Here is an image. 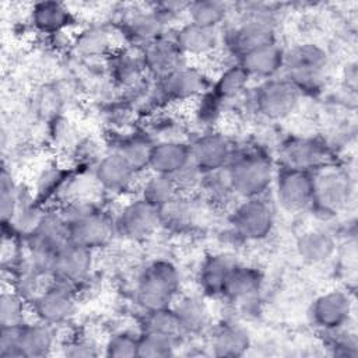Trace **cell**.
Masks as SVG:
<instances>
[{
    "mask_svg": "<svg viewBox=\"0 0 358 358\" xmlns=\"http://www.w3.org/2000/svg\"><path fill=\"white\" fill-rule=\"evenodd\" d=\"M67 225L69 239L91 250L106 246L115 236L113 214L91 197H71L56 210Z\"/></svg>",
    "mask_w": 358,
    "mask_h": 358,
    "instance_id": "6da1fadb",
    "label": "cell"
},
{
    "mask_svg": "<svg viewBox=\"0 0 358 358\" xmlns=\"http://www.w3.org/2000/svg\"><path fill=\"white\" fill-rule=\"evenodd\" d=\"M225 168L234 194L239 199L266 196L273 186L275 169L271 158L260 148H234Z\"/></svg>",
    "mask_w": 358,
    "mask_h": 358,
    "instance_id": "7a4b0ae2",
    "label": "cell"
},
{
    "mask_svg": "<svg viewBox=\"0 0 358 358\" xmlns=\"http://www.w3.org/2000/svg\"><path fill=\"white\" fill-rule=\"evenodd\" d=\"M274 42H277L275 13L260 4L243 11L239 21L222 34V45L236 60L250 50Z\"/></svg>",
    "mask_w": 358,
    "mask_h": 358,
    "instance_id": "3957f363",
    "label": "cell"
},
{
    "mask_svg": "<svg viewBox=\"0 0 358 358\" xmlns=\"http://www.w3.org/2000/svg\"><path fill=\"white\" fill-rule=\"evenodd\" d=\"M180 273L173 262L152 260L136 280L134 301L143 312L171 306L180 294Z\"/></svg>",
    "mask_w": 358,
    "mask_h": 358,
    "instance_id": "277c9868",
    "label": "cell"
},
{
    "mask_svg": "<svg viewBox=\"0 0 358 358\" xmlns=\"http://www.w3.org/2000/svg\"><path fill=\"white\" fill-rule=\"evenodd\" d=\"M329 67L326 50L313 43L303 42L284 50L282 73L301 94H312L320 90Z\"/></svg>",
    "mask_w": 358,
    "mask_h": 358,
    "instance_id": "5b68a950",
    "label": "cell"
},
{
    "mask_svg": "<svg viewBox=\"0 0 358 358\" xmlns=\"http://www.w3.org/2000/svg\"><path fill=\"white\" fill-rule=\"evenodd\" d=\"M354 194V180L337 166H320L313 172V199L310 210L322 220L336 217L347 208Z\"/></svg>",
    "mask_w": 358,
    "mask_h": 358,
    "instance_id": "8992f818",
    "label": "cell"
},
{
    "mask_svg": "<svg viewBox=\"0 0 358 358\" xmlns=\"http://www.w3.org/2000/svg\"><path fill=\"white\" fill-rule=\"evenodd\" d=\"M274 222V207L266 196L241 199L229 214L232 234L245 242L266 239L271 234Z\"/></svg>",
    "mask_w": 358,
    "mask_h": 358,
    "instance_id": "52a82bcc",
    "label": "cell"
},
{
    "mask_svg": "<svg viewBox=\"0 0 358 358\" xmlns=\"http://www.w3.org/2000/svg\"><path fill=\"white\" fill-rule=\"evenodd\" d=\"M78 309V287L57 278L29 303L34 319L42 320L52 326H60L70 322Z\"/></svg>",
    "mask_w": 358,
    "mask_h": 358,
    "instance_id": "ba28073f",
    "label": "cell"
},
{
    "mask_svg": "<svg viewBox=\"0 0 358 358\" xmlns=\"http://www.w3.org/2000/svg\"><path fill=\"white\" fill-rule=\"evenodd\" d=\"M213 85L208 74L190 64H185L161 80H155L152 96L161 102L196 101Z\"/></svg>",
    "mask_w": 358,
    "mask_h": 358,
    "instance_id": "9c48e42d",
    "label": "cell"
},
{
    "mask_svg": "<svg viewBox=\"0 0 358 358\" xmlns=\"http://www.w3.org/2000/svg\"><path fill=\"white\" fill-rule=\"evenodd\" d=\"M302 94L284 77L262 81L253 94L256 112L267 120L289 117L299 106Z\"/></svg>",
    "mask_w": 358,
    "mask_h": 358,
    "instance_id": "30bf717a",
    "label": "cell"
},
{
    "mask_svg": "<svg viewBox=\"0 0 358 358\" xmlns=\"http://www.w3.org/2000/svg\"><path fill=\"white\" fill-rule=\"evenodd\" d=\"M274 196L287 213L308 210L313 199V172L282 166L274 173Z\"/></svg>",
    "mask_w": 358,
    "mask_h": 358,
    "instance_id": "8fae6325",
    "label": "cell"
},
{
    "mask_svg": "<svg viewBox=\"0 0 358 358\" xmlns=\"http://www.w3.org/2000/svg\"><path fill=\"white\" fill-rule=\"evenodd\" d=\"M113 224L115 235L133 242L145 241L161 228L158 208L140 196L124 203L113 214Z\"/></svg>",
    "mask_w": 358,
    "mask_h": 358,
    "instance_id": "7c38bea8",
    "label": "cell"
},
{
    "mask_svg": "<svg viewBox=\"0 0 358 358\" xmlns=\"http://www.w3.org/2000/svg\"><path fill=\"white\" fill-rule=\"evenodd\" d=\"M119 31L130 43L129 46L143 49L165 36L169 31V24L151 4L145 8L126 11L119 21Z\"/></svg>",
    "mask_w": 358,
    "mask_h": 358,
    "instance_id": "4fadbf2b",
    "label": "cell"
},
{
    "mask_svg": "<svg viewBox=\"0 0 358 358\" xmlns=\"http://www.w3.org/2000/svg\"><path fill=\"white\" fill-rule=\"evenodd\" d=\"M312 323L323 333L345 327L352 315V298L343 289H330L315 298L310 306Z\"/></svg>",
    "mask_w": 358,
    "mask_h": 358,
    "instance_id": "5bb4252c",
    "label": "cell"
},
{
    "mask_svg": "<svg viewBox=\"0 0 358 358\" xmlns=\"http://www.w3.org/2000/svg\"><path fill=\"white\" fill-rule=\"evenodd\" d=\"M94 267V250L69 241L53 257L52 277L76 287L85 282Z\"/></svg>",
    "mask_w": 358,
    "mask_h": 358,
    "instance_id": "9a60e30c",
    "label": "cell"
},
{
    "mask_svg": "<svg viewBox=\"0 0 358 358\" xmlns=\"http://www.w3.org/2000/svg\"><path fill=\"white\" fill-rule=\"evenodd\" d=\"M134 168L116 151L103 154L94 165L95 185L109 193H122L130 189L137 178Z\"/></svg>",
    "mask_w": 358,
    "mask_h": 358,
    "instance_id": "2e32d148",
    "label": "cell"
},
{
    "mask_svg": "<svg viewBox=\"0 0 358 358\" xmlns=\"http://www.w3.org/2000/svg\"><path fill=\"white\" fill-rule=\"evenodd\" d=\"M145 73L155 80H161L187 63V57L180 52L172 34L140 49Z\"/></svg>",
    "mask_w": 358,
    "mask_h": 358,
    "instance_id": "e0dca14e",
    "label": "cell"
},
{
    "mask_svg": "<svg viewBox=\"0 0 358 358\" xmlns=\"http://www.w3.org/2000/svg\"><path fill=\"white\" fill-rule=\"evenodd\" d=\"M234 148L227 136L210 131L190 143V159L203 173L215 171L227 166Z\"/></svg>",
    "mask_w": 358,
    "mask_h": 358,
    "instance_id": "ac0fdd59",
    "label": "cell"
},
{
    "mask_svg": "<svg viewBox=\"0 0 358 358\" xmlns=\"http://www.w3.org/2000/svg\"><path fill=\"white\" fill-rule=\"evenodd\" d=\"M171 306L183 337L200 336L211 327L213 316L203 294H179Z\"/></svg>",
    "mask_w": 358,
    "mask_h": 358,
    "instance_id": "d6986e66",
    "label": "cell"
},
{
    "mask_svg": "<svg viewBox=\"0 0 358 358\" xmlns=\"http://www.w3.org/2000/svg\"><path fill=\"white\" fill-rule=\"evenodd\" d=\"M29 22L35 32L52 38L70 31L76 25V17L64 3L38 1L29 10Z\"/></svg>",
    "mask_w": 358,
    "mask_h": 358,
    "instance_id": "ffe728a7",
    "label": "cell"
},
{
    "mask_svg": "<svg viewBox=\"0 0 358 358\" xmlns=\"http://www.w3.org/2000/svg\"><path fill=\"white\" fill-rule=\"evenodd\" d=\"M172 36L186 57L208 56L222 45L221 28H206L189 21L176 28Z\"/></svg>",
    "mask_w": 358,
    "mask_h": 358,
    "instance_id": "44dd1931",
    "label": "cell"
},
{
    "mask_svg": "<svg viewBox=\"0 0 358 358\" xmlns=\"http://www.w3.org/2000/svg\"><path fill=\"white\" fill-rule=\"evenodd\" d=\"M105 69L116 85L126 88L137 85L147 74L140 49L131 46L115 48L105 59Z\"/></svg>",
    "mask_w": 358,
    "mask_h": 358,
    "instance_id": "7402d4cb",
    "label": "cell"
},
{
    "mask_svg": "<svg viewBox=\"0 0 358 358\" xmlns=\"http://www.w3.org/2000/svg\"><path fill=\"white\" fill-rule=\"evenodd\" d=\"M282 166L316 171L324 165V145L309 137H288L280 147Z\"/></svg>",
    "mask_w": 358,
    "mask_h": 358,
    "instance_id": "603a6c76",
    "label": "cell"
},
{
    "mask_svg": "<svg viewBox=\"0 0 358 358\" xmlns=\"http://www.w3.org/2000/svg\"><path fill=\"white\" fill-rule=\"evenodd\" d=\"M56 326L34 319L18 327V347L21 358H43L56 347Z\"/></svg>",
    "mask_w": 358,
    "mask_h": 358,
    "instance_id": "cb8c5ba5",
    "label": "cell"
},
{
    "mask_svg": "<svg viewBox=\"0 0 358 358\" xmlns=\"http://www.w3.org/2000/svg\"><path fill=\"white\" fill-rule=\"evenodd\" d=\"M250 334L238 322L227 320L215 326L210 338V350L214 357L238 358L250 348Z\"/></svg>",
    "mask_w": 358,
    "mask_h": 358,
    "instance_id": "d4e9b609",
    "label": "cell"
},
{
    "mask_svg": "<svg viewBox=\"0 0 358 358\" xmlns=\"http://www.w3.org/2000/svg\"><path fill=\"white\" fill-rule=\"evenodd\" d=\"M190 162V144L180 138H161L154 143L148 172L171 176Z\"/></svg>",
    "mask_w": 358,
    "mask_h": 358,
    "instance_id": "484cf974",
    "label": "cell"
},
{
    "mask_svg": "<svg viewBox=\"0 0 358 358\" xmlns=\"http://www.w3.org/2000/svg\"><path fill=\"white\" fill-rule=\"evenodd\" d=\"M250 76V78L270 80L282 71L284 49L277 43H268L248 52L236 60Z\"/></svg>",
    "mask_w": 358,
    "mask_h": 358,
    "instance_id": "4316f807",
    "label": "cell"
},
{
    "mask_svg": "<svg viewBox=\"0 0 358 358\" xmlns=\"http://www.w3.org/2000/svg\"><path fill=\"white\" fill-rule=\"evenodd\" d=\"M262 285L263 274L260 270L236 262L225 280L221 298L235 303L246 302L259 294Z\"/></svg>",
    "mask_w": 358,
    "mask_h": 358,
    "instance_id": "83f0119b",
    "label": "cell"
},
{
    "mask_svg": "<svg viewBox=\"0 0 358 358\" xmlns=\"http://www.w3.org/2000/svg\"><path fill=\"white\" fill-rule=\"evenodd\" d=\"M199 213L193 196L178 194L158 208L159 225L171 232H187L197 224Z\"/></svg>",
    "mask_w": 358,
    "mask_h": 358,
    "instance_id": "f1b7e54d",
    "label": "cell"
},
{
    "mask_svg": "<svg viewBox=\"0 0 358 358\" xmlns=\"http://www.w3.org/2000/svg\"><path fill=\"white\" fill-rule=\"evenodd\" d=\"M236 260L228 253H211L204 257L199 270L201 294L208 298H221L225 280Z\"/></svg>",
    "mask_w": 358,
    "mask_h": 358,
    "instance_id": "f546056e",
    "label": "cell"
},
{
    "mask_svg": "<svg viewBox=\"0 0 358 358\" xmlns=\"http://www.w3.org/2000/svg\"><path fill=\"white\" fill-rule=\"evenodd\" d=\"M74 50L87 59H106L116 48L113 45V34L103 25H90L77 32L71 39Z\"/></svg>",
    "mask_w": 358,
    "mask_h": 358,
    "instance_id": "4dcf8cb0",
    "label": "cell"
},
{
    "mask_svg": "<svg viewBox=\"0 0 358 358\" xmlns=\"http://www.w3.org/2000/svg\"><path fill=\"white\" fill-rule=\"evenodd\" d=\"M337 248L336 238L326 229H309L296 239L299 257L309 264H320L333 257Z\"/></svg>",
    "mask_w": 358,
    "mask_h": 358,
    "instance_id": "1f68e13d",
    "label": "cell"
},
{
    "mask_svg": "<svg viewBox=\"0 0 358 358\" xmlns=\"http://www.w3.org/2000/svg\"><path fill=\"white\" fill-rule=\"evenodd\" d=\"M71 173L64 166L46 165L36 175L35 183L32 186V194L42 206H46L50 200L62 196L67 189Z\"/></svg>",
    "mask_w": 358,
    "mask_h": 358,
    "instance_id": "d6a6232c",
    "label": "cell"
},
{
    "mask_svg": "<svg viewBox=\"0 0 358 358\" xmlns=\"http://www.w3.org/2000/svg\"><path fill=\"white\" fill-rule=\"evenodd\" d=\"M154 143L147 134H127L116 141L112 151L119 152L137 173H141L148 171Z\"/></svg>",
    "mask_w": 358,
    "mask_h": 358,
    "instance_id": "836d02e7",
    "label": "cell"
},
{
    "mask_svg": "<svg viewBox=\"0 0 358 358\" xmlns=\"http://www.w3.org/2000/svg\"><path fill=\"white\" fill-rule=\"evenodd\" d=\"M250 81V76L236 62L229 64L220 73L215 81H213L211 90L221 101L227 102L242 95L248 90Z\"/></svg>",
    "mask_w": 358,
    "mask_h": 358,
    "instance_id": "e575fe53",
    "label": "cell"
},
{
    "mask_svg": "<svg viewBox=\"0 0 358 358\" xmlns=\"http://www.w3.org/2000/svg\"><path fill=\"white\" fill-rule=\"evenodd\" d=\"M228 14L229 6L218 0L189 1L186 10V17L189 22L206 28H221Z\"/></svg>",
    "mask_w": 358,
    "mask_h": 358,
    "instance_id": "d590c367",
    "label": "cell"
},
{
    "mask_svg": "<svg viewBox=\"0 0 358 358\" xmlns=\"http://www.w3.org/2000/svg\"><path fill=\"white\" fill-rule=\"evenodd\" d=\"M180 336H169L150 331H140L137 357L143 358H168L176 354L182 344Z\"/></svg>",
    "mask_w": 358,
    "mask_h": 358,
    "instance_id": "8d00e7d4",
    "label": "cell"
},
{
    "mask_svg": "<svg viewBox=\"0 0 358 358\" xmlns=\"http://www.w3.org/2000/svg\"><path fill=\"white\" fill-rule=\"evenodd\" d=\"M138 196L143 197L150 204H152L154 207L159 208L169 200H172L175 196H178V192L169 176L150 172L141 183Z\"/></svg>",
    "mask_w": 358,
    "mask_h": 358,
    "instance_id": "74e56055",
    "label": "cell"
},
{
    "mask_svg": "<svg viewBox=\"0 0 358 358\" xmlns=\"http://www.w3.org/2000/svg\"><path fill=\"white\" fill-rule=\"evenodd\" d=\"M29 303L13 288L0 295V327L21 326L28 320Z\"/></svg>",
    "mask_w": 358,
    "mask_h": 358,
    "instance_id": "f35d334b",
    "label": "cell"
},
{
    "mask_svg": "<svg viewBox=\"0 0 358 358\" xmlns=\"http://www.w3.org/2000/svg\"><path fill=\"white\" fill-rule=\"evenodd\" d=\"M140 331H150V333H159V334H169V336H180L179 323L172 306L147 310L143 315Z\"/></svg>",
    "mask_w": 358,
    "mask_h": 358,
    "instance_id": "ab89813d",
    "label": "cell"
},
{
    "mask_svg": "<svg viewBox=\"0 0 358 358\" xmlns=\"http://www.w3.org/2000/svg\"><path fill=\"white\" fill-rule=\"evenodd\" d=\"M27 187L21 186L14 180L11 172L6 168L1 171L0 176V215L1 224H7L14 215L20 200L22 199Z\"/></svg>",
    "mask_w": 358,
    "mask_h": 358,
    "instance_id": "60d3db41",
    "label": "cell"
},
{
    "mask_svg": "<svg viewBox=\"0 0 358 358\" xmlns=\"http://www.w3.org/2000/svg\"><path fill=\"white\" fill-rule=\"evenodd\" d=\"M200 192H203L210 201L221 203L229 200L234 194L231 180L227 168H220L215 171L204 172L201 179Z\"/></svg>",
    "mask_w": 358,
    "mask_h": 358,
    "instance_id": "b9f144b4",
    "label": "cell"
},
{
    "mask_svg": "<svg viewBox=\"0 0 358 358\" xmlns=\"http://www.w3.org/2000/svg\"><path fill=\"white\" fill-rule=\"evenodd\" d=\"M140 331L119 330L108 337L103 344V355L110 358H131L137 357Z\"/></svg>",
    "mask_w": 358,
    "mask_h": 358,
    "instance_id": "7bdbcfd3",
    "label": "cell"
},
{
    "mask_svg": "<svg viewBox=\"0 0 358 358\" xmlns=\"http://www.w3.org/2000/svg\"><path fill=\"white\" fill-rule=\"evenodd\" d=\"M169 178L172 179L178 194L193 196L196 192L200 190L203 172L190 159V162L178 169Z\"/></svg>",
    "mask_w": 358,
    "mask_h": 358,
    "instance_id": "ee69618b",
    "label": "cell"
},
{
    "mask_svg": "<svg viewBox=\"0 0 358 358\" xmlns=\"http://www.w3.org/2000/svg\"><path fill=\"white\" fill-rule=\"evenodd\" d=\"M62 355L69 358H91L101 354L99 344L90 336L77 334L63 343Z\"/></svg>",
    "mask_w": 358,
    "mask_h": 358,
    "instance_id": "f6af8a7d",
    "label": "cell"
},
{
    "mask_svg": "<svg viewBox=\"0 0 358 358\" xmlns=\"http://www.w3.org/2000/svg\"><path fill=\"white\" fill-rule=\"evenodd\" d=\"M222 105L224 101H221L210 88L207 92H204L201 96L196 99L194 113L197 120L204 124H211L218 119Z\"/></svg>",
    "mask_w": 358,
    "mask_h": 358,
    "instance_id": "bcb514c9",
    "label": "cell"
},
{
    "mask_svg": "<svg viewBox=\"0 0 358 358\" xmlns=\"http://www.w3.org/2000/svg\"><path fill=\"white\" fill-rule=\"evenodd\" d=\"M18 327H0V357L21 358L18 347Z\"/></svg>",
    "mask_w": 358,
    "mask_h": 358,
    "instance_id": "7dc6e473",
    "label": "cell"
},
{
    "mask_svg": "<svg viewBox=\"0 0 358 358\" xmlns=\"http://www.w3.org/2000/svg\"><path fill=\"white\" fill-rule=\"evenodd\" d=\"M187 6L189 1H161L152 4V7L165 18L168 24L183 14L186 15Z\"/></svg>",
    "mask_w": 358,
    "mask_h": 358,
    "instance_id": "c3c4849f",
    "label": "cell"
}]
</instances>
